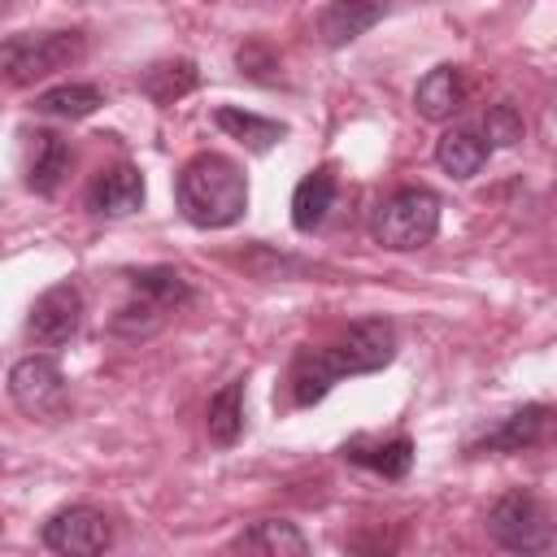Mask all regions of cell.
I'll use <instances>...</instances> for the list:
<instances>
[{"label": "cell", "mask_w": 557, "mask_h": 557, "mask_svg": "<svg viewBox=\"0 0 557 557\" xmlns=\"http://www.w3.org/2000/svg\"><path fill=\"white\" fill-rule=\"evenodd\" d=\"M83 326V292L74 283H57L48 287L30 313H26V335L39 344V348H61L78 335Z\"/></svg>", "instance_id": "7"}, {"label": "cell", "mask_w": 557, "mask_h": 557, "mask_svg": "<svg viewBox=\"0 0 557 557\" xmlns=\"http://www.w3.org/2000/svg\"><path fill=\"white\" fill-rule=\"evenodd\" d=\"M83 57V30H44V35H13L0 48L4 78L13 87H26L35 78H48Z\"/></svg>", "instance_id": "3"}, {"label": "cell", "mask_w": 557, "mask_h": 557, "mask_svg": "<svg viewBox=\"0 0 557 557\" xmlns=\"http://www.w3.org/2000/svg\"><path fill=\"white\" fill-rule=\"evenodd\" d=\"M205 431L213 444L231 448L239 435H244V379H231L226 387H218L209 396V409H205Z\"/></svg>", "instance_id": "19"}, {"label": "cell", "mask_w": 557, "mask_h": 557, "mask_svg": "<svg viewBox=\"0 0 557 557\" xmlns=\"http://www.w3.org/2000/svg\"><path fill=\"white\" fill-rule=\"evenodd\" d=\"M326 352H331L339 379H344V374H374V370H383V366L396 357V331H392V322H383V318H361V322H352Z\"/></svg>", "instance_id": "6"}, {"label": "cell", "mask_w": 557, "mask_h": 557, "mask_svg": "<svg viewBox=\"0 0 557 557\" xmlns=\"http://www.w3.org/2000/svg\"><path fill=\"white\" fill-rule=\"evenodd\" d=\"M9 396L22 413L30 418H44L52 409H61L65 400V379H61V366L52 357H22L13 370H9Z\"/></svg>", "instance_id": "8"}, {"label": "cell", "mask_w": 557, "mask_h": 557, "mask_svg": "<svg viewBox=\"0 0 557 557\" xmlns=\"http://www.w3.org/2000/svg\"><path fill=\"white\" fill-rule=\"evenodd\" d=\"M231 548L235 553H265V557H305L309 553V540L287 518H261L248 531H239L231 540Z\"/></svg>", "instance_id": "14"}, {"label": "cell", "mask_w": 557, "mask_h": 557, "mask_svg": "<svg viewBox=\"0 0 557 557\" xmlns=\"http://www.w3.org/2000/svg\"><path fill=\"white\" fill-rule=\"evenodd\" d=\"M200 83V74H196V61H157V65H148L144 70V78H139V91L152 100V104H174V100H183L191 87Z\"/></svg>", "instance_id": "22"}, {"label": "cell", "mask_w": 557, "mask_h": 557, "mask_svg": "<svg viewBox=\"0 0 557 557\" xmlns=\"http://www.w3.org/2000/svg\"><path fill=\"white\" fill-rule=\"evenodd\" d=\"M213 122H218L231 139H239L244 148H252V152H270V148L287 135V126H283V122H274V117H257V113L235 109V104H222V109L213 113Z\"/></svg>", "instance_id": "20"}, {"label": "cell", "mask_w": 557, "mask_h": 557, "mask_svg": "<svg viewBox=\"0 0 557 557\" xmlns=\"http://www.w3.org/2000/svg\"><path fill=\"white\" fill-rule=\"evenodd\" d=\"M331 205H335V174L331 170L305 174L296 183V191H292V226L296 231H318L326 222Z\"/></svg>", "instance_id": "18"}, {"label": "cell", "mask_w": 557, "mask_h": 557, "mask_svg": "<svg viewBox=\"0 0 557 557\" xmlns=\"http://www.w3.org/2000/svg\"><path fill=\"white\" fill-rule=\"evenodd\" d=\"M553 418L557 413L548 405H522V409L505 413L492 431H483L466 453L470 457H483V453H522V448H535V444H544Z\"/></svg>", "instance_id": "9"}, {"label": "cell", "mask_w": 557, "mask_h": 557, "mask_svg": "<svg viewBox=\"0 0 557 557\" xmlns=\"http://www.w3.org/2000/svg\"><path fill=\"white\" fill-rule=\"evenodd\" d=\"M487 535L509 553H548L553 548V518L531 492L513 487L487 509Z\"/></svg>", "instance_id": "4"}, {"label": "cell", "mask_w": 557, "mask_h": 557, "mask_svg": "<svg viewBox=\"0 0 557 557\" xmlns=\"http://www.w3.org/2000/svg\"><path fill=\"white\" fill-rule=\"evenodd\" d=\"M344 457L352 466H366L383 479H405L409 466H413V440L409 435H392V440H370V435H357L344 444Z\"/></svg>", "instance_id": "12"}, {"label": "cell", "mask_w": 557, "mask_h": 557, "mask_svg": "<svg viewBox=\"0 0 557 557\" xmlns=\"http://www.w3.org/2000/svg\"><path fill=\"white\" fill-rule=\"evenodd\" d=\"M487 157H492V144H487V135L474 131V126H453V131H444L440 144H435V161H440V170L453 174V178H474V174L487 165Z\"/></svg>", "instance_id": "13"}, {"label": "cell", "mask_w": 557, "mask_h": 557, "mask_svg": "<svg viewBox=\"0 0 557 557\" xmlns=\"http://www.w3.org/2000/svg\"><path fill=\"white\" fill-rule=\"evenodd\" d=\"M383 13H387V0H331L318 17V35L326 48H344L361 39Z\"/></svg>", "instance_id": "10"}, {"label": "cell", "mask_w": 557, "mask_h": 557, "mask_svg": "<svg viewBox=\"0 0 557 557\" xmlns=\"http://www.w3.org/2000/svg\"><path fill=\"white\" fill-rule=\"evenodd\" d=\"M44 548L65 557H96L113 544V527L96 505H65L44 522Z\"/></svg>", "instance_id": "5"}, {"label": "cell", "mask_w": 557, "mask_h": 557, "mask_svg": "<svg viewBox=\"0 0 557 557\" xmlns=\"http://www.w3.org/2000/svg\"><path fill=\"white\" fill-rule=\"evenodd\" d=\"M370 231L392 252L426 248L435 239V231H440V196L431 187H400L374 209Z\"/></svg>", "instance_id": "2"}, {"label": "cell", "mask_w": 557, "mask_h": 557, "mask_svg": "<svg viewBox=\"0 0 557 557\" xmlns=\"http://www.w3.org/2000/svg\"><path fill=\"white\" fill-rule=\"evenodd\" d=\"M161 318H165V309L139 296V300H131V305H122V309L113 313V331H117V335H152V331L161 326Z\"/></svg>", "instance_id": "25"}, {"label": "cell", "mask_w": 557, "mask_h": 557, "mask_svg": "<svg viewBox=\"0 0 557 557\" xmlns=\"http://www.w3.org/2000/svg\"><path fill=\"white\" fill-rule=\"evenodd\" d=\"M339 383V370L326 348H300L292 361V400L296 405H318L331 387Z\"/></svg>", "instance_id": "17"}, {"label": "cell", "mask_w": 557, "mask_h": 557, "mask_svg": "<svg viewBox=\"0 0 557 557\" xmlns=\"http://www.w3.org/2000/svg\"><path fill=\"white\" fill-rule=\"evenodd\" d=\"M126 283H131L135 296H144V300H152V305H161V309H178V305L191 300V283H187L183 270H174V265H144V270H131Z\"/></svg>", "instance_id": "21"}, {"label": "cell", "mask_w": 557, "mask_h": 557, "mask_svg": "<svg viewBox=\"0 0 557 557\" xmlns=\"http://www.w3.org/2000/svg\"><path fill=\"white\" fill-rule=\"evenodd\" d=\"M461 104H466V78H461L457 65H435V70L418 83V91H413V109H418L426 122H444V117H453Z\"/></svg>", "instance_id": "15"}, {"label": "cell", "mask_w": 557, "mask_h": 557, "mask_svg": "<svg viewBox=\"0 0 557 557\" xmlns=\"http://www.w3.org/2000/svg\"><path fill=\"white\" fill-rule=\"evenodd\" d=\"M178 213L200 231L235 226L248 209V178L222 152H196L174 178Z\"/></svg>", "instance_id": "1"}, {"label": "cell", "mask_w": 557, "mask_h": 557, "mask_svg": "<svg viewBox=\"0 0 557 557\" xmlns=\"http://www.w3.org/2000/svg\"><path fill=\"white\" fill-rule=\"evenodd\" d=\"M70 161H74L70 144L61 135H52V131H39L35 135V152H30V165H26V187L39 191V196H52L61 187V178L70 174Z\"/></svg>", "instance_id": "16"}, {"label": "cell", "mask_w": 557, "mask_h": 557, "mask_svg": "<svg viewBox=\"0 0 557 557\" xmlns=\"http://www.w3.org/2000/svg\"><path fill=\"white\" fill-rule=\"evenodd\" d=\"M483 135H487L492 148H513L527 135V122H522V113L509 100H500V104H492L483 113Z\"/></svg>", "instance_id": "24"}, {"label": "cell", "mask_w": 557, "mask_h": 557, "mask_svg": "<svg viewBox=\"0 0 557 557\" xmlns=\"http://www.w3.org/2000/svg\"><path fill=\"white\" fill-rule=\"evenodd\" d=\"M104 104V91L96 87V83H57V87H48V91H39L35 96V109L39 113H48V117H87V113H96Z\"/></svg>", "instance_id": "23"}, {"label": "cell", "mask_w": 557, "mask_h": 557, "mask_svg": "<svg viewBox=\"0 0 557 557\" xmlns=\"http://www.w3.org/2000/svg\"><path fill=\"white\" fill-rule=\"evenodd\" d=\"M87 205H91L96 213H104V218H126V213L144 209V174H139L135 165H113V170H104V174L91 183Z\"/></svg>", "instance_id": "11"}, {"label": "cell", "mask_w": 557, "mask_h": 557, "mask_svg": "<svg viewBox=\"0 0 557 557\" xmlns=\"http://www.w3.org/2000/svg\"><path fill=\"white\" fill-rule=\"evenodd\" d=\"M235 61H239V70H244L248 78H261V83H278V57H274L265 44H244Z\"/></svg>", "instance_id": "26"}]
</instances>
